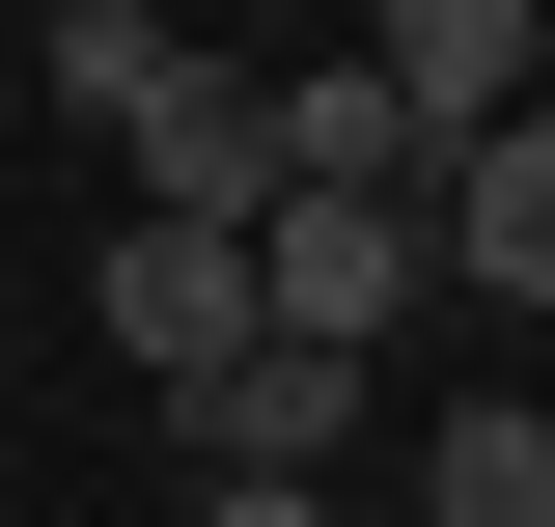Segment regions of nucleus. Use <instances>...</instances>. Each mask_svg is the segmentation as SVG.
<instances>
[{
    "label": "nucleus",
    "instance_id": "nucleus-1",
    "mask_svg": "<svg viewBox=\"0 0 555 527\" xmlns=\"http://www.w3.org/2000/svg\"><path fill=\"white\" fill-rule=\"evenodd\" d=\"M28 83H56V112H83V139L139 167V222H222V250L278 222V83H222V56H167L139 0H56V56H28Z\"/></svg>",
    "mask_w": 555,
    "mask_h": 527
},
{
    "label": "nucleus",
    "instance_id": "nucleus-2",
    "mask_svg": "<svg viewBox=\"0 0 555 527\" xmlns=\"http://www.w3.org/2000/svg\"><path fill=\"white\" fill-rule=\"evenodd\" d=\"M250 278H278V333H306V361H389V306L444 278V195H278Z\"/></svg>",
    "mask_w": 555,
    "mask_h": 527
},
{
    "label": "nucleus",
    "instance_id": "nucleus-3",
    "mask_svg": "<svg viewBox=\"0 0 555 527\" xmlns=\"http://www.w3.org/2000/svg\"><path fill=\"white\" fill-rule=\"evenodd\" d=\"M361 83H389L416 167H473V139H528V112H555V28H528V0H389V56H361Z\"/></svg>",
    "mask_w": 555,
    "mask_h": 527
},
{
    "label": "nucleus",
    "instance_id": "nucleus-4",
    "mask_svg": "<svg viewBox=\"0 0 555 527\" xmlns=\"http://www.w3.org/2000/svg\"><path fill=\"white\" fill-rule=\"evenodd\" d=\"M250 333H278V278L222 250V222H112V361H139L167 416H195L222 361H250Z\"/></svg>",
    "mask_w": 555,
    "mask_h": 527
},
{
    "label": "nucleus",
    "instance_id": "nucleus-5",
    "mask_svg": "<svg viewBox=\"0 0 555 527\" xmlns=\"http://www.w3.org/2000/svg\"><path fill=\"white\" fill-rule=\"evenodd\" d=\"M334 445H361V361H306V333H250V361L195 389V472H222V500H334Z\"/></svg>",
    "mask_w": 555,
    "mask_h": 527
},
{
    "label": "nucleus",
    "instance_id": "nucleus-6",
    "mask_svg": "<svg viewBox=\"0 0 555 527\" xmlns=\"http://www.w3.org/2000/svg\"><path fill=\"white\" fill-rule=\"evenodd\" d=\"M444 278H473V306H555V112L444 167Z\"/></svg>",
    "mask_w": 555,
    "mask_h": 527
},
{
    "label": "nucleus",
    "instance_id": "nucleus-7",
    "mask_svg": "<svg viewBox=\"0 0 555 527\" xmlns=\"http://www.w3.org/2000/svg\"><path fill=\"white\" fill-rule=\"evenodd\" d=\"M416 527H555V416H528V389H473L444 445H416Z\"/></svg>",
    "mask_w": 555,
    "mask_h": 527
},
{
    "label": "nucleus",
    "instance_id": "nucleus-8",
    "mask_svg": "<svg viewBox=\"0 0 555 527\" xmlns=\"http://www.w3.org/2000/svg\"><path fill=\"white\" fill-rule=\"evenodd\" d=\"M334 527H389V500H334Z\"/></svg>",
    "mask_w": 555,
    "mask_h": 527
}]
</instances>
